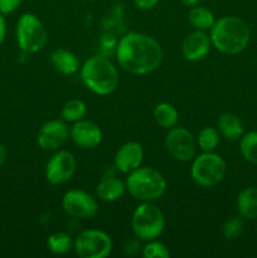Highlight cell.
<instances>
[{
  "label": "cell",
  "instance_id": "obj_1",
  "mask_svg": "<svg viewBox=\"0 0 257 258\" xmlns=\"http://www.w3.org/2000/svg\"><path fill=\"white\" fill-rule=\"evenodd\" d=\"M116 60L125 72L143 76L158 70L164 53L155 38L145 33H126L117 42Z\"/></svg>",
  "mask_w": 257,
  "mask_h": 258
},
{
  "label": "cell",
  "instance_id": "obj_2",
  "mask_svg": "<svg viewBox=\"0 0 257 258\" xmlns=\"http://www.w3.org/2000/svg\"><path fill=\"white\" fill-rule=\"evenodd\" d=\"M212 47L227 55L239 54L248 45L251 32L243 19L227 15L216 20L209 30Z\"/></svg>",
  "mask_w": 257,
  "mask_h": 258
},
{
  "label": "cell",
  "instance_id": "obj_3",
  "mask_svg": "<svg viewBox=\"0 0 257 258\" xmlns=\"http://www.w3.org/2000/svg\"><path fill=\"white\" fill-rule=\"evenodd\" d=\"M83 85L100 96L115 92L120 83L117 68L106 55H93L88 58L80 70Z\"/></svg>",
  "mask_w": 257,
  "mask_h": 258
},
{
  "label": "cell",
  "instance_id": "obj_4",
  "mask_svg": "<svg viewBox=\"0 0 257 258\" xmlns=\"http://www.w3.org/2000/svg\"><path fill=\"white\" fill-rule=\"evenodd\" d=\"M126 190L140 202H155L166 191V180L160 171L149 166H139L126 178Z\"/></svg>",
  "mask_w": 257,
  "mask_h": 258
},
{
  "label": "cell",
  "instance_id": "obj_5",
  "mask_svg": "<svg viewBox=\"0 0 257 258\" xmlns=\"http://www.w3.org/2000/svg\"><path fill=\"white\" fill-rule=\"evenodd\" d=\"M134 234L141 241L156 239L164 231L165 217L153 202H141L131 217Z\"/></svg>",
  "mask_w": 257,
  "mask_h": 258
},
{
  "label": "cell",
  "instance_id": "obj_6",
  "mask_svg": "<svg viewBox=\"0 0 257 258\" xmlns=\"http://www.w3.org/2000/svg\"><path fill=\"white\" fill-rule=\"evenodd\" d=\"M15 37L22 52L37 53L47 44L48 33L37 15L33 13H23L18 18Z\"/></svg>",
  "mask_w": 257,
  "mask_h": 258
},
{
  "label": "cell",
  "instance_id": "obj_7",
  "mask_svg": "<svg viewBox=\"0 0 257 258\" xmlns=\"http://www.w3.org/2000/svg\"><path fill=\"white\" fill-rule=\"evenodd\" d=\"M227 174V163L219 154L214 151L194 156L190 168V175L198 185L211 188L224 179Z\"/></svg>",
  "mask_w": 257,
  "mask_h": 258
},
{
  "label": "cell",
  "instance_id": "obj_8",
  "mask_svg": "<svg viewBox=\"0 0 257 258\" xmlns=\"http://www.w3.org/2000/svg\"><path fill=\"white\" fill-rule=\"evenodd\" d=\"M111 237L101 229H86L77 234L73 243L76 254L81 258H105L112 252Z\"/></svg>",
  "mask_w": 257,
  "mask_h": 258
},
{
  "label": "cell",
  "instance_id": "obj_9",
  "mask_svg": "<svg viewBox=\"0 0 257 258\" xmlns=\"http://www.w3.org/2000/svg\"><path fill=\"white\" fill-rule=\"evenodd\" d=\"M165 146L169 154L181 163L193 160L198 148L193 134L181 126L169 128V133L165 136Z\"/></svg>",
  "mask_w": 257,
  "mask_h": 258
},
{
  "label": "cell",
  "instance_id": "obj_10",
  "mask_svg": "<svg viewBox=\"0 0 257 258\" xmlns=\"http://www.w3.org/2000/svg\"><path fill=\"white\" fill-rule=\"evenodd\" d=\"M62 208L68 216L78 219L93 218L98 213L97 201L81 189L66 191L62 198Z\"/></svg>",
  "mask_w": 257,
  "mask_h": 258
},
{
  "label": "cell",
  "instance_id": "obj_11",
  "mask_svg": "<svg viewBox=\"0 0 257 258\" xmlns=\"http://www.w3.org/2000/svg\"><path fill=\"white\" fill-rule=\"evenodd\" d=\"M77 169L75 155L67 150H59L48 160L45 165V178L52 185H62L71 180Z\"/></svg>",
  "mask_w": 257,
  "mask_h": 258
},
{
  "label": "cell",
  "instance_id": "obj_12",
  "mask_svg": "<svg viewBox=\"0 0 257 258\" xmlns=\"http://www.w3.org/2000/svg\"><path fill=\"white\" fill-rule=\"evenodd\" d=\"M70 136L66 121L50 120L43 123L37 135V143L42 150L55 151L65 145Z\"/></svg>",
  "mask_w": 257,
  "mask_h": 258
},
{
  "label": "cell",
  "instance_id": "obj_13",
  "mask_svg": "<svg viewBox=\"0 0 257 258\" xmlns=\"http://www.w3.org/2000/svg\"><path fill=\"white\" fill-rule=\"evenodd\" d=\"M70 136L73 143L82 149L97 148L102 141V131L97 123L85 118L73 122L70 128Z\"/></svg>",
  "mask_w": 257,
  "mask_h": 258
},
{
  "label": "cell",
  "instance_id": "obj_14",
  "mask_svg": "<svg viewBox=\"0 0 257 258\" xmlns=\"http://www.w3.org/2000/svg\"><path fill=\"white\" fill-rule=\"evenodd\" d=\"M144 159L143 146L136 141H128L121 145L116 151L113 164L115 168L122 174H130L141 166Z\"/></svg>",
  "mask_w": 257,
  "mask_h": 258
},
{
  "label": "cell",
  "instance_id": "obj_15",
  "mask_svg": "<svg viewBox=\"0 0 257 258\" xmlns=\"http://www.w3.org/2000/svg\"><path fill=\"white\" fill-rule=\"evenodd\" d=\"M212 42L209 35L203 30H194L186 35L181 44L184 58L189 62H198L206 58L211 50Z\"/></svg>",
  "mask_w": 257,
  "mask_h": 258
},
{
  "label": "cell",
  "instance_id": "obj_16",
  "mask_svg": "<svg viewBox=\"0 0 257 258\" xmlns=\"http://www.w3.org/2000/svg\"><path fill=\"white\" fill-rule=\"evenodd\" d=\"M126 184L115 176H105L96 186V196L102 202H116L125 194Z\"/></svg>",
  "mask_w": 257,
  "mask_h": 258
},
{
  "label": "cell",
  "instance_id": "obj_17",
  "mask_svg": "<svg viewBox=\"0 0 257 258\" xmlns=\"http://www.w3.org/2000/svg\"><path fill=\"white\" fill-rule=\"evenodd\" d=\"M238 216L244 221H254L257 219V188L256 186H246L239 191L236 201Z\"/></svg>",
  "mask_w": 257,
  "mask_h": 258
},
{
  "label": "cell",
  "instance_id": "obj_18",
  "mask_svg": "<svg viewBox=\"0 0 257 258\" xmlns=\"http://www.w3.org/2000/svg\"><path fill=\"white\" fill-rule=\"evenodd\" d=\"M50 63L62 75H75L81 70V63L77 55L67 49H55L50 54Z\"/></svg>",
  "mask_w": 257,
  "mask_h": 258
},
{
  "label": "cell",
  "instance_id": "obj_19",
  "mask_svg": "<svg viewBox=\"0 0 257 258\" xmlns=\"http://www.w3.org/2000/svg\"><path fill=\"white\" fill-rule=\"evenodd\" d=\"M219 135L227 140H238L244 134V126L241 118L231 112L222 113L217 122Z\"/></svg>",
  "mask_w": 257,
  "mask_h": 258
},
{
  "label": "cell",
  "instance_id": "obj_20",
  "mask_svg": "<svg viewBox=\"0 0 257 258\" xmlns=\"http://www.w3.org/2000/svg\"><path fill=\"white\" fill-rule=\"evenodd\" d=\"M154 120L163 128H173L179 121V113L173 105L168 102H160L154 108Z\"/></svg>",
  "mask_w": 257,
  "mask_h": 258
},
{
  "label": "cell",
  "instance_id": "obj_21",
  "mask_svg": "<svg viewBox=\"0 0 257 258\" xmlns=\"http://www.w3.org/2000/svg\"><path fill=\"white\" fill-rule=\"evenodd\" d=\"M214 15L208 8L206 7H191L190 12H189V23L193 25L194 29L197 30H211V28L214 24Z\"/></svg>",
  "mask_w": 257,
  "mask_h": 258
},
{
  "label": "cell",
  "instance_id": "obj_22",
  "mask_svg": "<svg viewBox=\"0 0 257 258\" xmlns=\"http://www.w3.org/2000/svg\"><path fill=\"white\" fill-rule=\"evenodd\" d=\"M75 239L65 232H54L47 239V248L53 254H66L73 248Z\"/></svg>",
  "mask_w": 257,
  "mask_h": 258
},
{
  "label": "cell",
  "instance_id": "obj_23",
  "mask_svg": "<svg viewBox=\"0 0 257 258\" xmlns=\"http://www.w3.org/2000/svg\"><path fill=\"white\" fill-rule=\"evenodd\" d=\"M86 113H87V106L80 98H72L67 101L60 111L62 120L66 122H76V121L82 120L85 118Z\"/></svg>",
  "mask_w": 257,
  "mask_h": 258
},
{
  "label": "cell",
  "instance_id": "obj_24",
  "mask_svg": "<svg viewBox=\"0 0 257 258\" xmlns=\"http://www.w3.org/2000/svg\"><path fill=\"white\" fill-rule=\"evenodd\" d=\"M239 151L244 160L257 166V131H249L242 135Z\"/></svg>",
  "mask_w": 257,
  "mask_h": 258
},
{
  "label": "cell",
  "instance_id": "obj_25",
  "mask_svg": "<svg viewBox=\"0 0 257 258\" xmlns=\"http://www.w3.org/2000/svg\"><path fill=\"white\" fill-rule=\"evenodd\" d=\"M219 131L214 127H203L197 136V145L203 153L214 151L219 145Z\"/></svg>",
  "mask_w": 257,
  "mask_h": 258
},
{
  "label": "cell",
  "instance_id": "obj_26",
  "mask_svg": "<svg viewBox=\"0 0 257 258\" xmlns=\"http://www.w3.org/2000/svg\"><path fill=\"white\" fill-rule=\"evenodd\" d=\"M243 221L244 219L239 216H233L227 219L223 224V228H222L224 238L228 239V241L238 238L243 232Z\"/></svg>",
  "mask_w": 257,
  "mask_h": 258
},
{
  "label": "cell",
  "instance_id": "obj_27",
  "mask_svg": "<svg viewBox=\"0 0 257 258\" xmlns=\"http://www.w3.org/2000/svg\"><path fill=\"white\" fill-rule=\"evenodd\" d=\"M143 256L145 258H169L170 252L169 248L161 242L151 239L143 248Z\"/></svg>",
  "mask_w": 257,
  "mask_h": 258
},
{
  "label": "cell",
  "instance_id": "obj_28",
  "mask_svg": "<svg viewBox=\"0 0 257 258\" xmlns=\"http://www.w3.org/2000/svg\"><path fill=\"white\" fill-rule=\"evenodd\" d=\"M23 0H0V13L2 14H12L20 7Z\"/></svg>",
  "mask_w": 257,
  "mask_h": 258
},
{
  "label": "cell",
  "instance_id": "obj_29",
  "mask_svg": "<svg viewBox=\"0 0 257 258\" xmlns=\"http://www.w3.org/2000/svg\"><path fill=\"white\" fill-rule=\"evenodd\" d=\"M133 3L135 4L136 8H139V9L150 10L158 5L159 0H133Z\"/></svg>",
  "mask_w": 257,
  "mask_h": 258
},
{
  "label": "cell",
  "instance_id": "obj_30",
  "mask_svg": "<svg viewBox=\"0 0 257 258\" xmlns=\"http://www.w3.org/2000/svg\"><path fill=\"white\" fill-rule=\"evenodd\" d=\"M5 37H7V22H5L4 14L0 13V47L4 43Z\"/></svg>",
  "mask_w": 257,
  "mask_h": 258
},
{
  "label": "cell",
  "instance_id": "obj_31",
  "mask_svg": "<svg viewBox=\"0 0 257 258\" xmlns=\"http://www.w3.org/2000/svg\"><path fill=\"white\" fill-rule=\"evenodd\" d=\"M8 159V150L3 144H0V168L4 165V163Z\"/></svg>",
  "mask_w": 257,
  "mask_h": 258
},
{
  "label": "cell",
  "instance_id": "obj_32",
  "mask_svg": "<svg viewBox=\"0 0 257 258\" xmlns=\"http://www.w3.org/2000/svg\"><path fill=\"white\" fill-rule=\"evenodd\" d=\"M199 2H201V0H181V3H183L185 7H190V8L198 5Z\"/></svg>",
  "mask_w": 257,
  "mask_h": 258
},
{
  "label": "cell",
  "instance_id": "obj_33",
  "mask_svg": "<svg viewBox=\"0 0 257 258\" xmlns=\"http://www.w3.org/2000/svg\"><path fill=\"white\" fill-rule=\"evenodd\" d=\"M256 231H257V228H256Z\"/></svg>",
  "mask_w": 257,
  "mask_h": 258
}]
</instances>
